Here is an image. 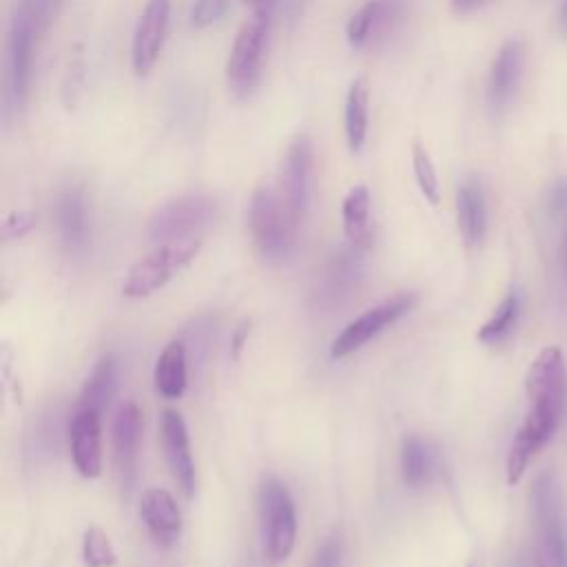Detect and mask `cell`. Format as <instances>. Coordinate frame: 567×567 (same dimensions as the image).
I'll return each mask as SVG.
<instances>
[{"label":"cell","mask_w":567,"mask_h":567,"mask_svg":"<svg viewBox=\"0 0 567 567\" xmlns=\"http://www.w3.org/2000/svg\"><path fill=\"white\" fill-rule=\"evenodd\" d=\"M140 516L159 547H173L182 534V514L175 498L159 487H151L142 494Z\"/></svg>","instance_id":"obj_18"},{"label":"cell","mask_w":567,"mask_h":567,"mask_svg":"<svg viewBox=\"0 0 567 567\" xmlns=\"http://www.w3.org/2000/svg\"><path fill=\"white\" fill-rule=\"evenodd\" d=\"M467 567H483V563H481V560H470Z\"/></svg>","instance_id":"obj_38"},{"label":"cell","mask_w":567,"mask_h":567,"mask_svg":"<svg viewBox=\"0 0 567 567\" xmlns=\"http://www.w3.org/2000/svg\"><path fill=\"white\" fill-rule=\"evenodd\" d=\"M567 199V186L565 184H560L558 188H556V193H554V197H551V202H554V206H563V202Z\"/></svg>","instance_id":"obj_36"},{"label":"cell","mask_w":567,"mask_h":567,"mask_svg":"<svg viewBox=\"0 0 567 567\" xmlns=\"http://www.w3.org/2000/svg\"><path fill=\"white\" fill-rule=\"evenodd\" d=\"M55 221L62 246L69 252H82L91 237L86 195L80 186L69 184L55 197Z\"/></svg>","instance_id":"obj_17"},{"label":"cell","mask_w":567,"mask_h":567,"mask_svg":"<svg viewBox=\"0 0 567 567\" xmlns=\"http://www.w3.org/2000/svg\"><path fill=\"white\" fill-rule=\"evenodd\" d=\"M244 2L252 9V16H261V18H272L279 4V0H244Z\"/></svg>","instance_id":"obj_33"},{"label":"cell","mask_w":567,"mask_h":567,"mask_svg":"<svg viewBox=\"0 0 567 567\" xmlns=\"http://www.w3.org/2000/svg\"><path fill=\"white\" fill-rule=\"evenodd\" d=\"M47 27V20L31 0H20L7 38L4 60V89H2V122L11 124L24 109L29 97L31 58L38 33Z\"/></svg>","instance_id":"obj_1"},{"label":"cell","mask_w":567,"mask_h":567,"mask_svg":"<svg viewBox=\"0 0 567 567\" xmlns=\"http://www.w3.org/2000/svg\"><path fill=\"white\" fill-rule=\"evenodd\" d=\"M540 567H545V565H540Z\"/></svg>","instance_id":"obj_39"},{"label":"cell","mask_w":567,"mask_h":567,"mask_svg":"<svg viewBox=\"0 0 567 567\" xmlns=\"http://www.w3.org/2000/svg\"><path fill=\"white\" fill-rule=\"evenodd\" d=\"M560 421H563V414H558L556 410L543 408V405H529L525 421L516 430L512 445H509L507 465H505L507 485L514 487L520 483L529 461L551 439V434L556 432Z\"/></svg>","instance_id":"obj_8"},{"label":"cell","mask_w":567,"mask_h":567,"mask_svg":"<svg viewBox=\"0 0 567 567\" xmlns=\"http://www.w3.org/2000/svg\"><path fill=\"white\" fill-rule=\"evenodd\" d=\"M361 250L363 248L350 244V248H343L337 255H332L330 264L326 266L321 297H326L330 303L350 295L352 286H357L361 277Z\"/></svg>","instance_id":"obj_21"},{"label":"cell","mask_w":567,"mask_h":567,"mask_svg":"<svg viewBox=\"0 0 567 567\" xmlns=\"http://www.w3.org/2000/svg\"><path fill=\"white\" fill-rule=\"evenodd\" d=\"M217 202L208 195H184L162 206L148 226V235L157 244L199 239L217 217Z\"/></svg>","instance_id":"obj_4"},{"label":"cell","mask_w":567,"mask_h":567,"mask_svg":"<svg viewBox=\"0 0 567 567\" xmlns=\"http://www.w3.org/2000/svg\"><path fill=\"white\" fill-rule=\"evenodd\" d=\"M171 18V0H148L133 33L131 60L137 75H146L164 47V38L168 31Z\"/></svg>","instance_id":"obj_12"},{"label":"cell","mask_w":567,"mask_h":567,"mask_svg":"<svg viewBox=\"0 0 567 567\" xmlns=\"http://www.w3.org/2000/svg\"><path fill=\"white\" fill-rule=\"evenodd\" d=\"M230 9V0H195L188 13V22L193 29H206L219 22Z\"/></svg>","instance_id":"obj_30"},{"label":"cell","mask_w":567,"mask_h":567,"mask_svg":"<svg viewBox=\"0 0 567 567\" xmlns=\"http://www.w3.org/2000/svg\"><path fill=\"white\" fill-rule=\"evenodd\" d=\"M102 414L93 410H73L69 423L71 458L84 478H95L102 472Z\"/></svg>","instance_id":"obj_13"},{"label":"cell","mask_w":567,"mask_h":567,"mask_svg":"<svg viewBox=\"0 0 567 567\" xmlns=\"http://www.w3.org/2000/svg\"><path fill=\"white\" fill-rule=\"evenodd\" d=\"M416 303L414 292H399L379 306H372L357 319H352L332 341L330 346V357L332 359H343L352 352H357L361 346H365L372 337H377L383 328L392 326L396 319H401L412 306Z\"/></svg>","instance_id":"obj_7"},{"label":"cell","mask_w":567,"mask_h":567,"mask_svg":"<svg viewBox=\"0 0 567 567\" xmlns=\"http://www.w3.org/2000/svg\"><path fill=\"white\" fill-rule=\"evenodd\" d=\"M35 226V215L29 210H16L11 215L4 217L0 235L2 239H20L27 233H31V228Z\"/></svg>","instance_id":"obj_32"},{"label":"cell","mask_w":567,"mask_h":567,"mask_svg":"<svg viewBox=\"0 0 567 567\" xmlns=\"http://www.w3.org/2000/svg\"><path fill=\"white\" fill-rule=\"evenodd\" d=\"M202 239H186V241H173V244H159L151 255L140 259L131 266L122 292L133 299H142L166 286L175 272H179L184 266L193 261V257L199 252Z\"/></svg>","instance_id":"obj_3"},{"label":"cell","mask_w":567,"mask_h":567,"mask_svg":"<svg viewBox=\"0 0 567 567\" xmlns=\"http://www.w3.org/2000/svg\"><path fill=\"white\" fill-rule=\"evenodd\" d=\"M341 560H343V545L339 534H332L321 543V547L317 549L308 567H341Z\"/></svg>","instance_id":"obj_31"},{"label":"cell","mask_w":567,"mask_h":567,"mask_svg":"<svg viewBox=\"0 0 567 567\" xmlns=\"http://www.w3.org/2000/svg\"><path fill=\"white\" fill-rule=\"evenodd\" d=\"M489 0H450V7L454 13L458 16H465V13H472L476 9H481L483 4H487Z\"/></svg>","instance_id":"obj_35"},{"label":"cell","mask_w":567,"mask_h":567,"mask_svg":"<svg viewBox=\"0 0 567 567\" xmlns=\"http://www.w3.org/2000/svg\"><path fill=\"white\" fill-rule=\"evenodd\" d=\"M115 379H117L115 359L111 354H106L95 363L91 377L86 379V383L78 396L75 410H93L97 414H104V410L109 408L113 392H115Z\"/></svg>","instance_id":"obj_23"},{"label":"cell","mask_w":567,"mask_h":567,"mask_svg":"<svg viewBox=\"0 0 567 567\" xmlns=\"http://www.w3.org/2000/svg\"><path fill=\"white\" fill-rule=\"evenodd\" d=\"M140 430H142V414L133 401H126L124 405L117 408L113 419V461L120 476V485L126 492L135 481Z\"/></svg>","instance_id":"obj_15"},{"label":"cell","mask_w":567,"mask_h":567,"mask_svg":"<svg viewBox=\"0 0 567 567\" xmlns=\"http://www.w3.org/2000/svg\"><path fill=\"white\" fill-rule=\"evenodd\" d=\"M259 509L264 523L266 549L272 560H286L295 547L297 538V516L295 503L288 487L270 476L259 487Z\"/></svg>","instance_id":"obj_6"},{"label":"cell","mask_w":567,"mask_h":567,"mask_svg":"<svg viewBox=\"0 0 567 567\" xmlns=\"http://www.w3.org/2000/svg\"><path fill=\"white\" fill-rule=\"evenodd\" d=\"M248 228L264 259L284 261L295 248L297 219L281 195L268 186L255 188L248 206Z\"/></svg>","instance_id":"obj_2"},{"label":"cell","mask_w":567,"mask_h":567,"mask_svg":"<svg viewBox=\"0 0 567 567\" xmlns=\"http://www.w3.org/2000/svg\"><path fill=\"white\" fill-rule=\"evenodd\" d=\"M529 405H547L560 414L567 410V365L560 346H545L525 377Z\"/></svg>","instance_id":"obj_9"},{"label":"cell","mask_w":567,"mask_h":567,"mask_svg":"<svg viewBox=\"0 0 567 567\" xmlns=\"http://www.w3.org/2000/svg\"><path fill=\"white\" fill-rule=\"evenodd\" d=\"M558 29H560L563 33H567V0H563L560 11H558Z\"/></svg>","instance_id":"obj_37"},{"label":"cell","mask_w":567,"mask_h":567,"mask_svg":"<svg viewBox=\"0 0 567 567\" xmlns=\"http://www.w3.org/2000/svg\"><path fill=\"white\" fill-rule=\"evenodd\" d=\"M312 173H315V148L308 135H297L286 148L281 164V197L290 215L299 219L306 215L312 195Z\"/></svg>","instance_id":"obj_10"},{"label":"cell","mask_w":567,"mask_h":567,"mask_svg":"<svg viewBox=\"0 0 567 567\" xmlns=\"http://www.w3.org/2000/svg\"><path fill=\"white\" fill-rule=\"evenodd\" d=\"M155 388L164 399H179L186 390V346L173 339L155 363Z\"/></svg>","instance_id":"obj_22"},{"label":"cell","mask_w":567,"mask_h":567,"mask_svg":"<svg viewBox=\"0 0 567 567\" xmlns=\"http://www.w3.org/2000/svg\"><path fill=\"white\" fill-rule=\"evenodd\" d=\"M343 217V233L348 241L357 248H368L372 239L370 230V193L365 186H354L343 199L341 206Z\"/></svg>","instance_id":"obj_25"},{"label":"cell","mask_w":567,"mask_h":567,"mask_svg":"<svg viewBox=\"0 0 567 567\" xmlns=\"http://www.w3.org/2000/svg\"><path fill=\"white\" fill-rule=\"evenodd\" d=\"M520 315V297L516 292H509L494 310V315L478 328V341L481 343H498L501 339H505L516 319Z\"/></svg>","instance_id":"obj_27"},{"label":"cell","mask_w":567,"mask_h":567,"mask_svg":"<svg viewBox=\"0 0 567 567\" xmlns=\"http://www.w3.org/2000/svg\"><path fill=\"white\" fill-rule=\"evenodd\" d=\"M456 219L463 241L467 246H478L487 230V204L485 190L476 175H467L456 190Z\"/></svg>","instance_id":"obj_19"},{"label":"cell","mask_w":567,"mask_h":567,"mask_svg":"<svg viewBox=\"0 0 567 567\" xmlns=\"http://www.w3.org/2000/svg\"><path fill=\"white\" fill-rule=\"evenodd\" d=\"M368 104H370V89L368 80L363 75L354 78L348 95H346V140L352 153H359L363 148L365 135H368Z\"/></svg>","instance_id":"obj_24"},{"label":"cell","mask_w":567,"mask_h":567,"mask_svg":"<svg viewBox=\"0 0 567 567\" xmlns=\"http://www.w3.org/2000/svg\"><path fill=\"white\" fill-rule=\"evenodd\" d=\"M412 168H414V177H416V184H419L423 197L430 204H439L441 190H439L436 168H434V164L430 159V153L419 142H414V146H412Z\"/></svg>","instance_id":"obj_29"},{"label":"cell","mask_w":567,"mask_h":567,"mask_svg":"<svg viewBox=\"0 0 567 567\" xmlns=\"http://www.w3.org/2000/svg\"><path fill=\"white\" fill-rule=\"evenodd\" d=\"M532 505L551 567H567V532L560 514V496L549 472L536 478L532 489Z\"/></svg>","instance_id":"obj_11"},{"label":"cell","mask_w":567,"mask_h":567,"mask_svg":"<svg viewBox=\"0 0 567 567\" xmlns=\"http://www.w3.org/2000/svg\"><path fill=\"white\" fill-rule=\"evenodd\" d=\"M270 22L272 18L252 16V20L239 29L233 42V49L226 62V82L230 93L241 100L248 97L261 80V64H264V53L268 44Z\"/></svg>","instance_id":"obj_5"},{"label":"cell","mask_w":567,"mask_h":567,"mask_svg":"<svg viewBox=\"0 0 567 567\" xmlns=\"http://www.w3.org/2000/svg\"><path fill=\"white\" fill-rule=\"evenodd\" d=\"M159 432H162V447H164L168 467L175 481L179 483L182 492L190 498L195 494V465H193L188 432L182 414L175 410H164L159 421Z\"/></svg>","instance_id":"obj_16"},{"label":"cell","mask_w":567,"mask_h":567,"mask_svg":"<svg viewBox=\"0 0 567 567\" xmlns=\"http://www.w3.org/2000/svg\"><path fill=\"white\" fill-rule=\"evenodd\" d=\"M432 470V452L419 436H408L401 445V472L410 487H419L427 481Z\"/></svg>","instance_id":"obj_26"},{"label":"cell","mask_w":567,"mask_h":567,"mask_svg":"<svg viewBox=\"0 0 567 567\" xmlns=\"http://www.w3.org/2000/svg\"><path fill=\"white\" fill-rule=\"evenodd\" d=\"M248 332H250V321H241L237 326V330L233 332V359H239L241 348H244V343L248 339Z\"/></svg>","instance_id":"obj_34"},{"label":"cell","mask_w":567,"mask_h":567,"mask_svg":"<svg viewBox=\"0 0 567 567\" xmlns=\"http://www.w3.org/2000/svg\"><path fill=\"white\" fill-rule=\"evenodd\" d=\"M82 560H84V567H115L117 565V554H115L109 536L95 525L84 532Z\"/></svg>","instance_id":"obj_28"},{"label":"cell","mask_w":567,"mask_h":567,"mask_svg":"<svg viewBox=\"0 0 567 567\" xmlns=\"http://www.w3.org/2000/svg\"><path fill=\"white\" fill-rule=\"evenodd\" d=\"M396 16H399L396 0H368L363 7H359L350 16L346 24V35L350 47L359 49L368 44L374 35L390 29Z\"/></svg>","instance_id":"obj_20"},{"label":"cell","mask_w":567,"mask_h":567,"mask_svg":"<svg viewBox=\"0 0 567 567\" xmlns=\"http://www.w3.org/2000/svg\"><path fill=\"white\" fill-rule=\"evenodd\" d=\"M523 62L525 49L520 40L512 38L498 49L487 78V104L492 111L501 113L514 100L523 75Z\"/></svg>","instance_id":"obj_14"}]
</instances>
